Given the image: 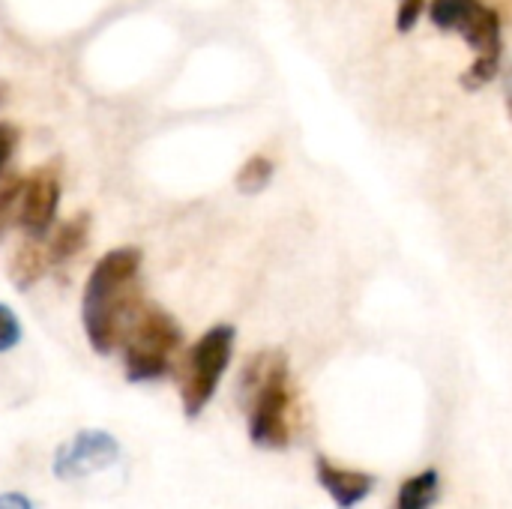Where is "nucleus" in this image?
Segmentation results:
<instances>
[{"instance_id": "obj_13", "label": "nucleus", "mask_w": 512, "mask_h": 509, "mask_svg": "<svg viewBox=\"0 0 512 509\" xmlns=\"http://www.w3.org/2000/svg\"><path fill=\"white\" fill-rule=\"evenodd\" d=\"M21 336H24V330H21V321H18L15 309L0 303V354L12 351L21 342Z\"/></svg>"}, {"instance_id": "obj_10", "label": "nucleus", "mask_w": 512, "mask_h": 509, "mask_svg": "<svg viewBox=\"0 0 512 509\" xmlns=\"http://www.w3.org/2000/svg\"><path fill=\"white\" fill-rule=\"evenodd\" d=\"M441 495V477L435 468H426L408 477L396 495V509H432Z\"/></svg>"}, {"instance_id": "obj_9", "label": "nucleus", "mask_w": 512, "mask_h": 509, "mask_svg": "<svg viewBox=\"0 0 512 509\" xmlns=\"http://www.w3.org/2000/svg\"><path fill=\"white\" fill-rule=\"evenodd\" d=\"M36 243L39 240H30V243L18 246L15 255H12V261H9V279H12V285L18 291L33 288L45 276V270H48V255Z\"/></svg>"}, {"instance_id": "obj_1", "label": "nucleus", "mask_w": 512, "mask_h": 509, "mask_svg": "<svg viewBox=\"0 0 512 509\" xmlns=\"http://www.w3.org/2000/svg\"><path fill=\"white\" fill-rule=\"evenodd\" d=\"M141 249L120 246L105 252L87 276L81 297V324L96 354H111L126 339L141 312L138 303Z\"/></svg>"}, {"instance_id": "obj_12", "label": "nucleus", "mask_w": 512, "mask_h": 509, "mask_svg": "<svg viewBox=\"0 0 512 509\" xmlns=\"http://www.w3.org/2000/svg\"><path fill=\"white\" fill-rule=\"evenodd\" d=\"M24 177H0V240L6 237L9 225L18 216V198H21Z\"/></svg>"}, {"instance_id": "obj_16", "label": "nucleus", "mask_w": 512, "mask_h": 509, "mask_svg": "<svg viewBox=\"0 0 512 509\" xmlns=\"http://www.w3.org/2000/svg\"><path fill=\"white\" fill-rule=\"evenodd\" d=\"M0 509H33V504L21 492H3L0 495Z\"/></svg>"}, {"instance_id": "obj_6", "label": "nucleus", "mask_w": 512, "mask_h": 509, "mask_svg": "<svg viewBox=\"0 0 512 509\" xmlns=\"http://www.w3.org/2000/svg\"><path fill=\"white\" fill-rule=\"evenodd\" d=\"M57 207H60V180L54 168H36L24 186H21V198H18V228L30 237V240H45L54 219H57Z\"/></svg>"}, {"instance_id": "obj_7", "label": "nucleus", "mask_w": 512, "mask_h": 509, "mask_svg": "<svg viewBox=\"0 0 512 509\" xmlns=\"http://www.w3.org/2000/svg\"><path fill=\"white\" fill-rule=\"evenodd\" d=\"M315 477H318L321 489L333 498V504L339 509L360 507L372 495V489H375V477L372 474L339 468V465H333L324 456L315 459Z\"/></svg>"}, {"instance_id": "obj_14", "label": "nucleus", "mask_w": 512, "mask_h": 509, "mask_svg": "<svg viewBox=\"0 0 512 509\" xmlns=\"http://www.w3.org/2000/svg\"><path fill=\"white\" fill-rule=\"evenodd\" d=\"M426 9H429V0H399L396 3V30L411 33L420 24V18L426 15Z\"/></svg>"}, {"instance_id": "obj_4", "label": "nucleus", "mask_w": 512, "mask_h": 509, "mask_svg": "<svg viewBox=\"0 0 512 509\" xmlns=\"http://www.w3.org/2000/svg\"><path fill=\"white\" fill-rule=\"evenodd\" d=\"M234 342H237V330L231 324H216L189 348L180 378V402L189 420L201 417L210 399L216 396L222 375L231 366Z\"/></svg>"}, {"instance_id": "obj_17", "label": "nucleus", "mask_w": 512, "mask_h": 509, "mask_svg": "<svg viewBox=\"0 0 512 509\" xmlns=\"http://www.w3.org/2000/svg\"><path fill=\"white\" fill-rule=\"evenodd\" d=\"M507 111H510V120H512V78L507 81Z\"/></svg>"}, {"instance_id": "obj_15", "label": "nucleus", "mask_w": 512, "mask_h": 509, "mask_svg": "<svg viewBox=\"0 0 512 509\" xmlns=\"http://www.w3.org/2000/svg\"><path fill=\"white\" fill-rule=\"evenodd\" d=\"M18 141H21V129L15 126V123H0V177L6 174V168H9V162H12V156H15V147H18Z\"/></svg>"}, {"instance_id": "obj_5", "label": "nucleus", "mask_w": 512, "mask_h": 509, "mask_svg": "<svg viewBox=\"0 0 512 509\" xmlns=\"http://www.w3.org/2000/svg\"><path fill=\"white\" fill-rule=\"evenodd\" d=\"M120 459V441L102 429H81L63 441L51 459V471L60 483L84 480L102 468H111Z\"/></svg>"}, {"instance_id": "obj_3", "label": "nucleus", "mask_w": 512, "mask_h": 509, "mask_svg": "<svg viewBox=\"0 0 512 509\" xmlns=\"http://www.w3.org/2000/svg\"><path fill=\"white\" fill-rule=\"evenodd\" d=\"M180 345H183L180 324L156 306H141L126 339L120 342L126 378L132 384L162 381L174 369V354L180 351Z\"/></svg>"}, {"instance_id": "obj_11", "label": "nucleus", "mask_w": 512, "mask_h": 509, "mask_svg": "<svg viewBox=\"0 0 512 509\" xmlns=\"http://www.w3.org/2000/svg\"><path fill=\"white\" fill-rule=\"evenodd\" d=\"M273 174H276L273 159L264 156V153H255V156H249V159L240 165L234 183H237V189H240L243 195H258V192H264V189L270 186Z\"/></svg>"}, {"instance_id": "obj_2", "label": "nucleus", "mask_w": 512, "mask_h": 509, "mask_svg": "<svg viewBox=\"0 0 512 509\" xmlns=\"http://www.w3.org/2000/svg\"><path fill=\"white\" fill-rule=\"evenodd\" d=\"M240 405L249 420V441L261 450H285L291 444L294 390L282 351L255 354L240 375Z\"/></svg>"}, {"instance_id": "obj_8", "label": "nucleus", "mask_w": 512, "mask_h": 509, "mask_svg": "<svg viewBox=\"0 0 512 509\" xmlns=\"http://www.w3.org/2000/svg\"><path fill=\"white\" fill-rule=\"evenodd\" d=\"M87 240H90V213H78V216L66 219L54 231V237L48 240V249H45L48 264H57L60 267V264L78 258L84 252Z\"/></svg>"}]
</instances>
